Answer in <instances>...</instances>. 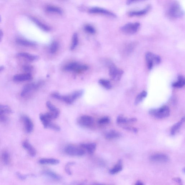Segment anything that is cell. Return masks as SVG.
<instances>
[{
	"label": "cell",
	"mask_w": 185,
	"mask_h": 185,
	"mask_svg": "<svg viewBox=\"0 0 185 185\" xmlns=\"http://www.w3.org/2000/svg\"><path fill=\"white\" fill-rule=\"evenodd\" d=\"M149 114L156 118L161 119L169 116L170 115V109L168 106H164L159 108L150 109L149 111Z\"/></svg>",
	"instance_id": "6da1fadb"
},
{
	"label": "cell",
	"mask_w": 185,
	"mask_h": 185,
	"mask_svg": "<svg viewBox=\"0 0 185 185\" xmlns=\"http://www.w3.org/2000/svg\"><path fill=\"white\" fill-rule=\"evenodd\" d=\"M167 15L171 19H176L183 16L184 12L178 4L174 3L168 8L167 11Z\"/></svg>",
	"instance_id": "7a4b0ae2"
},
{
	"label": "cell",
	"mask_w": 185,
	"mask_h": 185,
	"mask_svg": "<svg viewBox=\"0 0 185 185\" xmlns=\"http://www.w3.org/2000/svg\"><path fill=\"white\" fill-rule=\"evenodd\" d=\"M145 59L147 68L149 70H151L154 65L159 64L161 62L159 56L150 52L146 53Z\"/></svg>",
	"instance_id": "3957f363"
},
{
	"label": "cell",
	"mask_w": 185,
	"mask_h": 185,
	"mask_svg": "<svg viewBox=\"0 0 185 185\" xmlns=\"http://www.w3.org/2000/svg\"><path fill=\"white\" fill-rule=\"evenodd\" d=\"M140 27L139 22L128 23L121 27V31L127 34H133L136 33Z\"/></svg>",
	"instance_id": "277c9868"
},
{
	"label": "cell",
	"mask_w": 185,
	"mask_h": 185,
	"mask_svg": "<svg viewBox=\"0 0 185 185\" xmlns=\"http://www.w3.org/2000/svg\"><path fill=\"white\" fill-rule=\"evenodd\" d=\"M64 69L66 71L79 73L86 71L88 67L86 65L81 64L77 62H72L66 65Z\"/></svg>",
	"instance_id": "5b68a950"
},
{
	"label": "cell",
	"mask_w": 185,
	"mask_h": 185,
	"mask_svg": "<svg viewBox=\"0 0 185 185\" xmlns=\"http://www.w3.org/2000/svg\"><path fill=\"white\" fill-rule=\"evenodd\" d=\"M123 71L117 68L114 64H111L109 67V74L112 79L115 81H119L121 79Z\"/></svg>",
	"instance_id": "8992f818"
},
{
	"label": "cell",
	"mask_w": 185,
	"mask_h": 185,
	"mask_svg": "<svg viewBox=\"0 0 185 185\" xmlns=\"http://www.w3.org/2000/svg\"><path fill=\"white\" fill-rule=\"evenodd\" d=\"M64 151L68 155L75 156H81L85 153V151L82 148L72 145H69L66 146Z\"/></svg>",
	"instance_id": "52a82bcc"
},
{
	"label": "cell",
	"mask_w": 185,
	"mask_h": 185,
	"mask_svg": "<svg viewBox=\"0 0 185 185\" xmlns=\"http://www.w3.org/2000/svg\"><path fill=\"white\" fill-rule=\"evenodd\" d=\"M89 12L91 13L99 14L108 16V17L113 18L117 17L116 15L107 9H103V8L98 7H93L89 9Z\"/></svg>",
	"instance_id": "ba28073f"
},
{
	"label": "cell",
	"mask_w": 185,
	"mask_h": 185,
	"mask_svg": "<svg viewBox=\"0 0 185 185\" xmlns=\"http://www.w3.org/2000/svg\"><path fill=\"white\" fill-rule=\"evenodd\" d=\"M93 118L88 115H83L80 117L78 120V124L80 126L85 127H89L93 125Z\"/></svg>",
	"instance_id": "9c48e42d"
},
{
	"label": "cell",
	"mask_w": 185,
	"mask_h": 185,
	"mask_svg": "<svg viewBox=\"0 0 185 185\" xmlns=\"http://www.w3.org/2000/svg\"><path fill=\"white\" fill-rule=\"evenodd\" d=\"M12 112V110L9 106L0 104V121H6L5 115L10 114Z\"/></svg>",
	"instance_id": "30bf717a"
},
{
	"label": "cell",
	"mask_w": 185,
	"mask_h": 185,
	"mask_svg": "<svg viewBox=\"0 0 185 185\" xmlns=\"http://www.w3.org/2000/svg\"><path fill=\"white\" fill-rule=\"evenodd\" d=\"M21 119L26 131L29 133L32 132L34 129V125L31 119L27 116H23Z\"/></svg>",
	"instance_id": "8fae6325"
},
{
	"label": "cell",
	"mask_w": 185,
	"mask_h": 185,
	"mask_svg": "<svg viewBox=\"0 0 185 185\" xmlns=\"http://www.w3.org/2000/svg\"><path fill=\"white\" fill-rule=\"evenodd\" d=\"M150 160L154 162H165L169 161V158L166 154L159 153L150 156Z\"/></svg>",
	"instance_id": "7c38bea8"
},
{
	"label": "cell",
	"mask_w": 185,
	"mask_h": 185,
	"mask_svg": "<svg viewBox=\"0 0 185 185\" xmlns=\"http://www.w3.org/2000/svg\"><path fill=\"white\" fill-rule=\"evenodd\" d=\"M40 84L39 83L37 84L30 83L27 84L23 88L21 94V96L23 97L25 96L31 91L37 89L40 86Z\"/></svg>",
	"instance_id": "4fadbf2b"
},
{
	"label": "cell",
	"mask_w": 185,
	"mask_h": 185,
	"mask_svg": "<svg viewBox=\"0 0 185 185\" xmlns=\"http://www.w3.org/2000/svg\"><path fill=\"white\" fill-rule=\"evenodd\" d=\"M151 9V7L150 5L146 7L145 9H142V10L138 11H131L128 12V16L130 17H138V16H143L148 12Z\"/></svg>",
	"instance_id": "5bb4252c"
},
{
	"label": "cell",
	"mask_w": 185,
	"mask_h": 185,
	"mask_svg": "<svg viewBox=\"0 0 185 185\" xmlns=\"http://www.w3.org/2000/svg\"><path fill=\"white\" fill-rule=\"evenodd\" d=\"M22 145H23V147L27 150L29 154L31 157L35 156L36 154V151L34 146L29 143L28 141H25L23 142Z\"/></svg>",
	"instance_id": "9a60e30c"
},
{
	"label": "cell",
	"mask_w": 185,
	"mask_h": 185,
	"mask_svg": "<svg viewBox=\"0 0 185 185\" xmlns=\"http://www.w3.org/2000/svg\"><path fill=\"white\" fill-rule=\"evenodd\" d=\"M40 118L44 128H49L50 125L52 123V119L50 118L47 113L45 114H41L40 115Z\"/></svg>",
	"instance_id": "2e32d148"
},
{
	"label": "cell",
	"mask_w": 185,
	"mask_h": 185,
	"mask_svg": "<svg viewBox=\"0 0 185 185\" xmlns=\"http://www.w3.org/2000/svg\"><path fill=\"white\" fill-rule=\"evenodd\" d=\"M46 105L47 107L50 111V113L53 115L54 119L57 118L59 116L60 113L58 109L50 101L47 102Z\"/></svg>",
	"instance_id": "e0dca14e"
},
{
	"label": "cell",
	"mask_w": 185,
	"mask_h": 185,
	"mask_svg": "<svg viewBox=\"0 0 185 185\" xmlns=\"http://www.w3.org/2000/svg\"><path fill=\"white\" fill-rule=\"evenodd\" d=\"M13 79L17 81H29L32 79V76L30 74H17L14 76Z\"/></svg>",
	"instance_id": "ac0fdd59"
},
{
	"label": "cell",
	"mask_w": 185,
	"mask_h": 185,
	"mask_svg": "<svg viewBox=\"0 0 185 185\" xmlns=\"http://www.w3.org/2000/svg\"><path fill=\"white\" fill-rule=\"evenodd\" d=\"M80 146L83 149L86 150L90 154L94 152L96 148V144L95 143H82Z\"/></svg>",
	"instance_id": "d6986e66"
},
{
	"label": "cell",
	"mask_w": 185,
	"mask_h": 185,
	"mask_svg": "<svg viewBox=\"0 0 185 185\" xmlns=\"http://www.w3.org/2000/svg\"><path fill=\"white\" fill-rule=\"evenodd\" d=\"M184 117H183L180 120V121L175 124L172 127V129L171 130V134L172 136H174V135L176 134L177 132L178 131L179 129H180L181 127H182V125H183V123H184Z\"/></svg>",
	"instance_id": "ffe728a7"
},
{
	"label": "cell",
	"mask_w": 185,
	"mask_h": 185,
	"mask_svg": "<svg viewBox=\"0 0 185 185\" xmlns=\"http://www.w3.org/2000/svg\"><path fill=\"white\" fill-rule=\"evenodd\" d=\"M137 119L136 118H127L119 115L117 117V122L118 124L127 123H132L136 122Z\"/></svg>",
	"instance_id": "44dd1931"
},
{
	"label": "cell",
	"mask_w": 185,
	"mask_h": 185,
	"mask_svg": "<svg viewBox=\"0 0 185 185\" xmlns=\"http://www.w3.org/2000/svg\"><path fill=\"white\" fill-rule=\"evenodd\" d=\"M17 56L20 57L24 58L30 61H34L38 60L39 58V56H38L31 54L26 52H20L18 54Z\"/></svg>",
	"instance_id": "7402d4cb"
},
{
	"label": "cell",
	"mask_w": 185,
	"mask_h": 185,
	"mask_svg": "<svg viewBox=\"0 0 185 185\" xmlns=\"http://www.w3.org/2000/svg\"><path fill=\"white\" fill-rule=\"evenodd\" d=\"M121 134L119 132L114 130H111L109 131L105 135V137L107 139H113L119 138Z\"/></svg>",
	"instance_id": "603a6c76"
},
{
	"label": "cell",
	"mask_w": 185,
	"mask_h": 185,
	"mask_svg": "<svg viewBox=\"0 0 185 185\" xmlns=\"http://www.w3.org/2000/svg\"><path fill=\"white\" fill-rule=\"evenodd\" d=\"M178 81L177 82L173 83L172 86L173 87L180 88L184 86L185 84L184 77L182 75H179L178 77Z\"/></svg>",
	"instance_id": "cb8c5ba5"
},
{
	"label": "cell",
	"mask_w": 185,
	"mask_h": 185,
	"mask_svg": "<svg viewBox=\"0 0 185 185\" xmlns=\"http://www.w3.org/2000/svg\"><path fill=\"white\" fill-rule=\"evenodd\" d=\"M41 164H50V165H57L59 163V160L54 158H42L39 161Z\"/></svg>",
	"instance_id": "d4e9b609"
},
{
	"label": "cell",
	"mask_w": 185,
	"mask_h": 185,
	"mask_svg": "<svg viewBox=\"0 0 185 185\" xmlns=\"http://www.w3.org/2000/svg\"><path fill=\"white\" fill-rule=\"evenodd\" d=\"M123 166L122 161L121 160L118 161V163L115 165L114 168L110 170L109 172L111 174L114 175L118 174L122 170Z\"/></svg>",
	"instance_id": "484cf974"
},
{
	"label": "cell",
	"mask_w": 185,
	"mask_h": 185,
	"mask_svg": "<svg viewBox=\"0 0 185 185\" xmlns=\"http://www.w3.org/2000/svg\"><path fill=\"white\" fill-rule=\"evenodd\" d=\"M44 174L47 176L55 180H60L62 179L60 175L55 172L50 170H46L44 172Z\"/></svg>",
	"instance_id": "4316f807"
},
{
	"label": "cell",
	"mask_w": 185,
	"mask_h": 185,
	"mask_svg": "<svg viewBox=\"0 0 185 185\" xmlns=\"http://www.w3.org/2000/svg\"><path fill=\"white\" fill-rule=\"evenodd\" d=\"M31 19L40 28L44 30V31L48 32L50 30V28L48 26L43 24L38 19H36V18L32 17Z\"/></svg>",
	"instance_id": "83f0119b"
},
{
	"label": "cell",
	"mask_w": 185,
	"mask_h": 185,
	"mask_svg": "<svg viewBox=\"0 0 185 185\" xmlns=\"http://www.w3.org/2000/svg\"><path fill=\"white\" fill-rule=\"evenodd\" d=\"M46 11L50 13H56L61 14L63 11L62 9L54 5H49L46 7Z\"/></svg>",
	"instance_id": "f1b7e54d"
},
{
	"label": "cell",
	"mask_w": 185,
	"mask_h": 185,
	"mask_svg": "<svg viewBox=\"0 0 185 185\" xmlns=\"http://www.w3.org/2000/svg\"><path fill=\"white\" fill-rule=\"evenodd\" d=\"M147 96V92L145 91H143L141 92L136 97L135 101V104L136 105L143 101Z\"/></svg>",
	"instance_id": "f546056e"
},
{
	"label": "cell",
	"mask_w": 185,
	"mask_h": 185,
	"mask_svg": "<svg viewBox=\"0 0 185 185\" xmlns=\"http://www.w3.org/2000/svg\"><path fill=\"white\" fill-rule=\"evenodd\" d=\"M16 42L18 44L25 46H33L36 45L35 43L24 39H17Z\"/></svg>",
	"instance_id": "4dcf8cb0"
},
{
	"label": "cell",
	"mask_w": 185,
	"mask_h": 185,
	"mask_svg": "<svg viewBox=\"0 0 185 185\" xmlns=\"http://www.w3.org/2000/svg\"><path fill=\"white\" fill-rule=\"evenodd\" d=\"M1 158L3 162L5 165H7L10 162V155L7 151H5L3 152L1 154Z\"/></svg>",
	"instance_id": "1f68e13d"
},
{
	"label": "cell",
	"mask_w": 185,
	"mask_h": 185,
	"mask_svg": "<svg viewBox=\"0 0 185 185\" xmlns=\"http://www.w3.org/2000/svg\"><path fill=\"white\" fill-rule=\"evenodd\" d=\"M99 83L106 89H110L112 88V85L110 82L108 80L105 79H100Z\"/></svg>",
	"instance_id": "d6a6232c"
},
{
	"label": "cell",
	"mask_w": 185,
	"mask_h": 185,
	"mask_svg": "<svg viewBox=\"0 0 185 185\" xmlns=\"http://www.w3.org/2000/svg\"><path fill=\"white\" fill-rule=\"evenodd\" d=\"M78 34L76 33L73 34L72 38V42L71 46L70 49L73 50L75 49L78 45Z\"/></svg>",
	"instance_id": "836d02e7"
},
{
	"label": "cell",
	"mask_w": 185,
	"mask_h": 185,
	"mask_svg": "<svg viewBox=\"0 0 185 185\" xmlns=\"http://www.w3.org/2000/svg\"><path fill=\"white\" fill-rule=\"evenodd\" d=\"M59 48V44L57 42L54 41L51 44L50 50V52L51 53L54 54L57 52Z\"/></svg>",
	"instance_id": "e575fe53"
},
{
	"label": "cell",
	"mask_w": 185,
	"mask_h": 185,
	"mask_svg": "<svg viewBox=\"0 0 185 185\" xmlns=\"http://www.w3.org/2000/svg\"><path fill=\"white\" fill-rule=\"evenodd\" d=\"M84 30L86 32L92 34H95L96 32V29L90 25L87 24L84 27Z\"/></svg>",
	"instance_id": "d590c367"
},
{
	"label": "cell",
	"mask_w": 185,
	"mask_h": 185,
	"mask_svg": "<svg viewBox=\"0 0 185 185\" xmlns=\"http://www.w3.org/2000/svg\"><path fill=\"white\" fill-rule=\"evenodd\" d=\"M110 119L108 117H105L100 119L98 121V123L100 125H105L110 122Z\"/></svg>",
	"instance_id": "8d00e7d4"
},
{
	"label": "cell",
	"mask_w": 185,
	"mask_h": 185,
	"mask_svg": "<svg viewBox=\"0 0 185 185\" xmlns=\"http://www.w3.org/2000/svg\"><path fill=\"white\" fill-rule=\"evenodd\" d=\"M75 164V163L74 162H69L68 163L67 165H66L65 167L66 172L68 175H71L72 174V172L70 168V166L74 165Z\"/></svg>",
	"instance_id": "74e56055"
},
{
	"label": "cell",
	"mask_w": 185,
	"mask_h": 185,
	"mask_svg": "<svg viewBox=\"0 0 185 185\" xmlns=\"http://www.w3.org/2000/svg\"><path fill=\"white\" fill-rule=\"evenodd\" d=\"M49 128H51V129H53L54 130L56 131H59L60 130V127L52 123L50 125Z\"/></svg>",
	"instance_id": "f35d334b"
},
{
	"label": "cell",
	"mask_w": 185,
	"mask_h": 185,
	"mask_svg": "<svg viewBox=\"0 0 185 185\" xmlns=\"http://www.w3.org/2000/svg\"><path fill=\"white\" fill-rule=\"evenodd\" d=\"M124 129L129 131H131L134 133H137L138 132V129L136 128L131 127H124Z\"/></svg>",
	"instance_id": "ab89813d"
},
{
	"label": "cell",
	"mask_w": 185,
	"mask_h": 185,
	"mask_svg": "<svg viewBox=\"0 0 185 185\" xmlns=\"http://www.w3.org/2000/svg\"><path fill=\"white\" fill-rule=\"evenodd\" d=\"M34 67L29 65H26L23 67V69L26 72H30L32 71Z\"/></svg>",
	"instance_id": "60d3db41"
},
{
	"label": "cell",
	"mask_w": 185,
	"mask_h": 185,
	"mask_svg": "<svg viewBox=\"0 0 185 185\" xmlns=\"http://www.w3.org/2000/svg\"><path fill=\"white\" fill-rule=\"evenodd\" d=\"M16 174L18 177L20 179H21V180H25L27 178V175L22 174H21L20 172H17Z\"/></svg>",
	"instance_id": "b9f144b4"
},
{
	"label": "cell",
	"mask_w": 185,
	"mask_h": 185,
	"mask_svg": "<svg viewBox=\"0 0 185 185\" xmlns=\"http://www.w3.org/2000/svg\"><path fill=\"white\" fill-rule=\"evenodd\" d=\"M141 1H143V0H127L126 3L127 5H130Z\"/></svg>",
	"instance_id": "7bdbcfd3"
},
{
	"label": "cell",
	"mask_w": 185,
	"mask_h": 185,
	"mask_svg": "<svg viewBox=\"0 0 185 185\" xmlns=\"http://www.w3.org/2000/svg\"><path fill=\"white\" fill-rule=\"evenodd\" d=\"M172 180H173L175 182H177V183L179 184H180L182 183L181 179L180 178H174L172 179Z\"/></svg>",
	"instance_id": "ee69618b"
},
{
	"label": "cell",
	"mask_w": 185,
	"mask_h": 185,
	"mask_svg": "<svg viewBox=\"0 0 185 185\" xmlns=\"http://www.w3.org/2000/svg\"><path fill=\"white\" fill-rule=\"evenodd\" d=\"M3 34L2 30L0 29V42H1L2 40L3 36Z\"/></svg>",
	"instance_id": "f6af8a7d"
},
{
	"label": "cell",
	"mask_w": 185,
	"mask_h": 185,
	"mask_svg": "<svg viewBox=\"0 0 185 185\" xmlns=\"http://www.w3.org/2000/svg\"><path fill=\"white\" fill-rule=\"evenodd\" d=\"M136 184L142 185H143V182H142L140 181V180H139V181H138L136 182Z\"/></svg>",
	"instance_id": "bcb514c9"
},
{
	"label": "cell",
	"mask_w": 185,
	"mask_h": 185,
	"mask_svg": "<svg viewBox=\"0 0 185 185\" xmlns=\"http://www.w3.org/2000/svg\"><path fill=\"white\" fill-rule=\"evenodd\" d=\"M4 69V67L3 66H1L0 67V72L2 71Z\"/></svg>",
	"instance_id": "7dc6e473"
},
{
	"label": "cell",
	"mask_w": 185,
	"mask_h": 185,
	"mask_svg": "<svg viewBox=\"0 0 185 185\" xmlns=\"http://www.w3.org/2000/svg\"><path fill=\"white\" fill-rule=\"evenodd\" d=\"M1 21V16H0V21Z\"/></svg>",
	"instance_id": "c3c4849f"
}]
</instances>
